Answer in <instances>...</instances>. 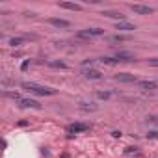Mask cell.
<instances>
[{
	"label": "cell",
	"instance_id": "cell-3",
	"mask_svg": "<svg viewBox=\"0 0 158 158\" xmlns=\"http://www.w3.org/2000/svg\"><path fill=\"white\" fill-rule=\"evenodd\" d=\"M89 130V125L88 123H73L67 127V132L69 134H80V132H88Z\"/></svg>",
	"mask_w": 158,
	"mask_h": 158
},
{
	"label": "cell",
	"instance_id": "cell-19",
	"mask_svg": "<svg viewBox=\"0 0 158 158\" xmlns=\"http://www.w3.org/2000/svg\"><path fill=\"white\" fill-rule=\"evenodd\" d=\"M147 63L151 67H158V58H151V60H147Z\"/></svg>",
	"mask_w": 158,
	"mask_h": 158
},
{
	"label": "cell",
	"instance_id": "cell-11",
	"mask_svg": "<svg viewBox=\"0 0 158 158\" xmlns=\"http://www.w3.org/2000/svg\"><path fill=\"white\" fill-rule=\"evenodd\" d=\"M21 106L23 108H35V110L41 108V104L37 101H34V99H21Z\"/></svg>",
	"mask_w": 158,
	"mask_h": 158
},
{
	"label": "cell",
	"instance_id": "cell-15",
	"mask_svg": "<svg viewBox=\"0 0 158 158\" xmlns=\"http://www.w3.org/2000/svg\"><path fill=\"white\" fill-rule=\"evenodd\" d=\"M24 43V37H11L10 39V45L11 47H19V45H23Z\"/></svg>",
	"mask_w": 158,
	"mask_h": 158
},
{
	"label": "cell",
	"instance_id": "cell-6",
	"mask_svg": "<svg viewBox=\"0 0 158 158\" xmlns=\"http://www.w3.org/2000/svg\"><path fill=\"white\" fill-rule=\"evenodd\" d=\"M114 58H115L117 61H134V60H136V56H134L132 52H125V50H119Z\"/></svg>",
	"mask_w": 158,
	"mask_h": 158
},
{
	"label": "cell",
	"instance_id": "cell-17",
	"mask_svg": "<svg viewBox=\"0 0 158 158\" xmlns=\"http://www.w3.org/2000/svg\"><path fill=\"white\" fill-rule=\"evenodd\" d=\"M101 61H102V63H108V65L117 63V60H115V58H108V56H106V58H101Z\"/></svg>",
	"mask_w": 158,
	"mask_h": 158
},
{
	"label": "cell",
	"instance_id": "cell-13",
	"mask_svg": "<svg viewBox=\"0 0 158 158\" xmlns=\"http://www.w3.org/2000/svg\"><path fill=\"white\" fill-rule=\"evenodd\" d=\"M115 30L132 32V30H136V26H134V24H130V23H127V21H121V23H117V24H115Z\"/></svg>",
	"mask_w": 158,
	"mask_h": 158
},
{
	"label": "cell",
	"instance_id": "cell-16",
	"mask_svg": "<svg viewBox=\"0 0 158 158\" xmlns=\"http://www.w3.org/2000/svg\"><path fill=\"white\" fill-rule=\"evenodd\" d=\"M48 65H50V67H60V69H65V67H67L63 61H48Z\"/></svg>",
	"mask_w": 158,
	"mask_h": 158
},
{
	"label": "cell",
	"instance_id": "cell-20",
	"mask_svg": "<svg viewBox=\"0 0 158 158\" xmlns=\"http://www.w3.org/2000/svg\"><path fill=\"white\" fill-rule=\"evenodd\" d=\"M4 95H6V97H11V99H19V93H17V91H15V93H10V91H6Z\"/></svg>",
	"mask_w": 158,
	"mask_h": 158
},
{
	"label": "cell",
	"instance_id": "cell-8",
	"mask_svg": "<svg viewBox=\"0 0 158 158\" xmlns=\"http://www.w3.org/2000/svg\"><path fill=\"white\" fill-rule=\"evenodd\" d=\"M48 23H50L54 28H69V26H71L69 21H65V19H56V17H50Z\"/></svg>",
	"mask_w": 158,
	"mask_h": 158
},
{
	"label": "cell",
	"instance_id": "cell-18",
	"mask_svg": "<svg viewBox=\"0 0 158 158\" xmlns=\"http://www.w3.org/2000/svg\"><path fill=\"white\" fill-rule=\"evenodd\" d=\"M97 97H99V99H110V91H99Z\"/></svg>",
	"mask_w": 158,
	"mask_h": 158
},
{
	"label": "cell",
	"instance_id": "cell-7",
	"mask_svg": "<svg viewBox=\"0 0 158 158\" xmlns=\"http://www.w3.org/2000/svg\"><path fill=\"white\" fill-rule=\"evenodd\" d=\"M102 15H104V17H110V19H115L117 23L125 21V15H123L121 11H114V10H104V11H102Z\"/></svg>",
	"mask_w": 158,
	"mask_h": 158
},
{
	"label": "cell",
	"instance_id": "cell-5",
	"mask_svg": "<svg viewBox=\"0 0 158 158\" xmlns=\"http://www.w3.org/2000/svg\"><path fill=\"white\" fill-rule=\"evenodd\" d=\"M115 80L123 82V84H130V82H138V78L130 73H119V74H115Z\"/></svg>",
	"mask_w": 158,
	"mask_h": 158
},
{
	"label": "cell",
	"instance_id": "cell-4",
	"mask_svg": "<svg viewBox=\"0 0 158 158\" xmlns=\"http://www.w3.org/2000/svg\"><path fill=\"white\" fill-rule=\"evenodd\" d=\"M130 10H132L134 13H138V15H151V13H154V8L143 6V4H132Z\"/></svg>",
	"mask_w": 158,
	"mask_h": 158
},
{
	"label": "cell",
	"instance_id": "cell-2",
	"mask_svg": "<svg viewBox=\"0 0 158 158\" xmlns=\"http://www.w3.org/2000/svg\"><path fill=\"white\" fill-rule=\"evenodd\" d=\"M104 34L102 28H86V30H80L76 34L78 39H93V37H101Z\"/></svg>",
	"mask_w": 158,
	"mask_h": 158
},
{
	"label": "cell",
	"instance_id": "cell-14",
	"mask_svg": "<svg viewBox=\"0 0 158 158\" xmlns=\"http://www.w3.org/2000/svg\"><path fill=\"white\" fill-rule=\"evenodd\" d=\"M130 37L128 35H121V34H117V35H112L110 37V41H114V43H119V41H128Z\"/></svg>",
	"mask_w": 158,
	"mask_h": 158
},
{
	"label": "cell",
	"instance_id": "cell-9",
	"mask_svg": "<svg viewBox=\"0 0 158 158\" xmlns=\"http://www.w3.org/2000/svg\"><path fill=\"white\" fill-rule=\"evenodd\" d=\"M84 76L88 78V80H99L102 74H101V71H97V69H84Z\"/></svg>",
	"mask_w": 158,
	"mask_h": 158
},
{
	"label": "cell",
	"instance_id": "cell-12",
	"mask_svg": "<svg viewBox=\"0 0 158 158\" xmlns=\"http://www.w3.org/2000/svg\"><path fill=\"white\" fill-rule=\"evenodd\" d=\"M60 8L61 10H71V11H80L82 6L76 4V2H60Z\"/></svg>",
	"mask_w": 158,
	"mask_h": 158
},
{
	"label": "cell",
	"instance_id": "cell-10",
	"mask_svg": "<svg viewBox=\"0 0 158 158\" xmlns=\"http://www.w3.org/2000/svg\"><path fill=\"white\" fill-rule=\"evenodd\" d=\"M138 86L141 89H156L158 88V80H139Z\"/></svg>",
	"mask_w": 158,
	"mask_h": 158
},
{
	"label": "cell",
	"instance_id": "cell-21",
	"mask_svg": "<svg viewBox=\"0 0 158 158\" xmlns=\"http://www.w3.org/2000/svg\"><path fill=\"white\" fill-rule=\"evenodd\" d=\"M149 121H151V123H158V115H151Z\"/></svg>",
	"mask_w": 158,
	"mask_h": 158
},
{
	"label": "cell",
	"instance_id": "cell-1",
	"mask_svg": "<svg viewBox=\"0 0 158 158\" xmlns=\"http://www.w3.org/2000/svg\"><path fill=\"white\" fill-rule=\"evenodd\" d=\"M23 88L28 89V91H32V93H35V95H54L56 93V89L47 88V86H41V84H35V82H24Z\"/></svg>",
	"mask_w": 158,
	"mask_h": 158
}]
</instances>
